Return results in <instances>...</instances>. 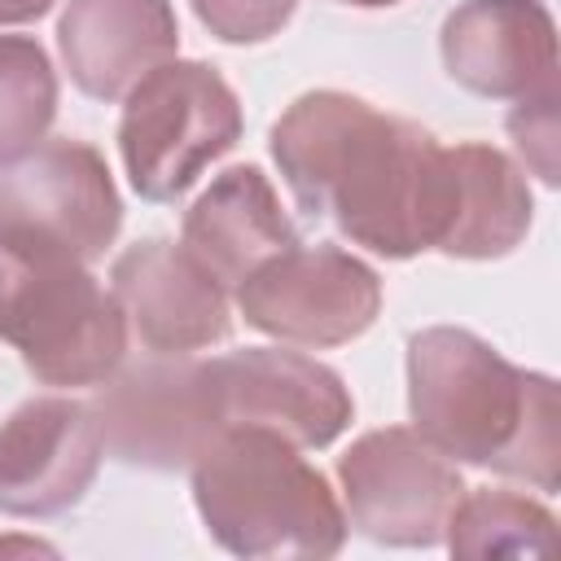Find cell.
<instances>
[{
  "mask_svg": "<svg viewBox=\"0 0 561 561\" xmlns=\"http://www.w3.org/2000/svg\"><path fill=\"white\" fill-rule=\"evenodd\" d=\"M342 4H355V9H386V4H399V0H342Z\"/></svg>",
  "mask_w": 561,
  "mask_h": 561,
  "instance_id": "cell-22",
  "label": "cell"
},
{
  "mask_svg": "<svg viewBox=\"0 0 561 561\" xmlns=\"http://www.w3.org/2000/svg\"><path fill=\"white\" fill-rule=\"evenodd\" d=\"M123 228L105 158L83 140H44L0 171V241L96 263Z\"/></svg>",
  "mask_w": 561,
  "mask_h": 561,
  "instance_id": "cell-7",
  "label": "cell"
},
{
  "mask_svg": "<svg viewBox=\"0 0 561 561\" xmlns=\"http://www.w3.org/2000/svg\"><path fill=\"white\" fill-rule=\"evenodd\" d=\"M337 482L346 526L386 548H438L465 495L456 465L408 425L359 434L337 456Z\"/></svg>",
  "mask_w": 561,
  "mask_h": 561,
  "instance_id": "cell-8",
  "label": "cell"
},
{
  "mask_svg": "<svg viewBox=\"0 0 561 561\" xmlns=\"http://www.w3.org/2000/svg\"><path fill=\"white\" fill-rule=\"evenodd\" d=\"M57 118V75L39 39L0 35V171L44 145Z\"/></svg>",
  "mask_w": 561,
  "mask_h": 561,
  "instance_id": "cell-18",
  "label": "cell"
},
{
  "mask_svg": "<svg viewBox=\"0 0 561 561\" xmlns=\"http://www.w3.org/2000/svg\"><path fill=\"white\" fill-rule=\"evenodd\" d=\"M447 75L486 101H522L557 88V26L543 0H465L447 13Z\"/></svg>",
  "mask_w": 561,
  "mask_h": 561,
  "instance_id": "cell-13",
  "label": "cell"
},
{
  "mask_svg": "<svg viewBox=\"0 0 561 561\" xmlns=\"http://www.w3.org/2000/svg\"><path fill=\"white\" fill-rule=\"evenodd\" d=\"M0 342L44 386H101L127 355V316L88 263L0 241Z\"/></svg>",
  "mask_w": 561,
  "mask_h": 561,
  "instance_id": "cell-4",
  "label": "cell"
},
{
  "mask_svg": "<svg viewBox=\"0 0 561 561\" xmlns=\"http://www.w3.org/2000/svg\"><path fill=\"white\" fill-rule=\"evenodd\" d=\"M92 412L105 456L153 473L188 469L224 430L215 368L193 355H149L127 368L118 364L101 381Z\"/></svg>",
  "mask_w": 561,
  "mask_h": 561,
  "instance_id": "cell-6",
  "label": "cell"
},
{
  "mask_svg": "<svg viewBox=\"0 0 561 561\" xmlns=\"http://www.w3.org/2000/svg\"><path fill=\"white\" fill-rule=\"evenodd\" d=\"M224 425H263L298 447H329L355 416L342 377L298 351L245 346L210 359Z\"/></svg>",
  "mask_w": 561,
  "mask_h": 561,
  "instance_id": "cell-12",
  "label": "cell"
},
{
  "mask_svg": "<svg viewBox=\"0 0 561 561\" xmlns=\"http://www.w3.org/2000/svg\"><path fill=\"white\" fill-rule=\"evenodd\" d=\"M193 469V504L232 557H333L346 513L329 478L276 430L224 425Z\"/></svg>",
  "mask_w": 561,
  "mask_h": 561,
  "instance_id": "cell-3",
  "label": "cell"
},
{
  "mask_svg": "<svg viewBox=\"0 0 561 561\" xmlns=\"http://www.w3.org/2000/svg\"><path fill=\"white\" fill-rule=\"evenodd\" d=\"M508 136L522 153V162L548 184L557 188L561 180V162H557V88H543L535 96H522L508 114Z\"/></svg>",
  "mask_w": 561,
  "mask_h": 561,
  "instance_id": "cell-20",
  "label": "cell"
},
{
  "mask_svg": "<svg viewBox=\"0 0 561 561\" xmlns=\"http://www.w3.org/2000/svg\"><path fill=\"white\" fill-rule=\"evenodd\" d=\"M180 245L224 285L237 289L272 254L298 245V228L280 210L272 180L241 162L210 180V188L184 210Z\"/></svg>",
  "mask_w": 561,
  "mask_h": 561,
  "instance_id": "cell-15",
  "label": "cell"
},
{
  "mask_svg": "<svg viewBox=\"0 0 561 561\" xmlns=\"http://www.w3.org/2000/svg\"><path fill=\"white\" fill-rule=\"evenodd\" d=\"M443 543L456 557H543L557 543V517L517 491L465 486Z\"/></svg>",
  "mask_w": 561,
  "mask_h": 561,
  "instance_id": "cell-17",
  "label": "cell"
},
{
  "mask_svg": "<svg viewBox=\"0 0 561 561\" xmlns=\"http://www.w3.org/2000/svg\"><path fill=\"white\" fill-rule=\"evenodd\" d=\"M408 412L456 465L495 469L535 491L561 486V399L548 373L508 364L486 337L434 324L408 337Z\"/></svg>",
  "mask_w": 561,
  "mask_h": 561,
  "instance_id": "cell-2",
  "label": "cell"
},
{
  "mask_svg": "<svg viewBox=\"0 0 561 561\" xmlns=\"http://www.w3.org/2000/svg\"><path fill=\"white\" fill-rule=\"evenodd\" d=\"M241 140V101L206 61H162L127 96L118 158L145 202L184 197L197 175Z\"/></svg>",
  "mask_w": 561,
  "mask_h": 561,
  "instance_id": "cell-5",
  "label": "cell"
},
{
  "mask_svg": "<svg viewBox=\"0 0 561 561\" xmlns=\"http://www.w3.org/2000/svg\"><path fill=\"white\" fill-rule=\"evenodd\" d=\"M57 48L75 88L92 101H123L180 48L171 0H66Z\"/></svg>",
  "mask_w": 561,
  "mask_h": 561,
  "instance_id": "cell-14",
  "label": "cell"
},
{
  "mask_svg": "<svg viewBox=\"0 0 561 561\" xmlns=\"http://www.w3.org/2000/svg\"><path fill=\"white\" fill-rule=\"evenodd\" d=\"M197 22L224 44H263L280 35L298 0H188Z\"/></svg>",
  "mask_w": 561,
  "mask_h": 561,
  "instance_id": "cell-19",
  "label": "cell"
},
{
  "mask_svg": "<svg viewBox=\"0 0 561 561\" xmlns=\"http://www.w3.org/2000/svg\"><path fill=\"white\" fill-rule=\"evenodd\" d=\"M110 289L149 355H193L232 333L228 289L167 237L127 245L110 267Z\"/></svg>",
  "mask_w": 561,
  "mask_h": 561,
  "instance_id": "cell-11",
  "label": "cell"
},
{
  "mask_svg": "<svg viewBox=\"0 0 561 561\" xmlns=\"http://www.w3.org/2000/svg\"><path fill=\"white\" fill-rule=\"evenodd\" d=\"M530 184L495 145L447 149V206L438 245L451 259H504L530 232Z\"/></svg>",
  "mask_w": 561,
  "mask_h": 561,
  "instance_id": "cell-16",
  "label": "cell"
},
{
  "mask_svg": "<svg viewBox=\"0 0 561 561\" xmlns=\"http://www.w3.org/2000/svg\"><path fill=\"white\" fill-rule=\"evenodd\" d=\"M105 460L92 403L39 394L0 421V513L57 517L75 508Z\"/></svg>",
  "mask_w": 561,
  "mask_h": 561,
  "instance_id": "cell-10",
  "label": "cell"
},
{
  "mask_svg": "<svg viewBox=\"0 0 561 561\" xmlns=\"http://www.w3.org/2000/svg\"><path fill=\"white\" fill-rule=\"evenodd\" d=\"M272 162L311 219H333L351 245L412 259L438 245L447 149L421 123L381 114L364 96L316 88L272 123Z\"/></svg>",
  "mask_w": 561,
  "mask_h": 561,
  "instance_id": "cell-1",
  "label": "cell"
},
{
  "mask_svg": "<svg viewBox=\"0 0 561 561\" xmlns=\"http://www.w3.org/2000/svg\"><path fill=\"white\" fill-rule=\"evenodd\" d=\"M250 329L294 346H342L373 329L381 276L337 245H289L237 285Z\"/></svg>",
  "mask_w": 561,
  "mask_h": 561,
  "instance_id": "cell-9",
  "label": "cell"
},
{
  "mask_svg": "<svg viewBox=\"0 0 561 561\" xmlns=\"http://www.w3.org/2000/svg\"><path fill=\"white\" fill-rule=\"evenodd\" d=\"M53 9V0H0V26H18V22H35Z\"/></svg>",
  "mask_w": 561,
  "mask_h": 561,
  "instance_id": "cell-21",
  "label": "cell"
}]
</instances>
